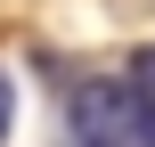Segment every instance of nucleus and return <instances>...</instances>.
Here are the masks:
<instances>
[{"instance_id": "nucleus-1", "label": "nucleus", "mask_w": 155, "mask_h": 147, "mask_svg": "<svg viewBox=\"0 0 155 147\" xmlns=\"http://www.w3.org/2000/svg\"><path fill=\"white\" fill-rule=\"evenodd\" d=\"M74 123L90 131V147H155V98L131 82H90L74 98Z\"/></svg>"}, {"instance_id": "nucleus-2", "label": "nucleus", "mask_w": 155, "mask_h": 147, "mask_svg": "<svg viewBox=\"0 0 155 147\" xmlns=\"http://www.w3.org/2000/svg\"><path fill=\"white\" fill-rule=\"evenodd\" d=\"M131 90H147V98H155V41L139 49V57H131Z\"/></svg>"}, {"instance_id": "nucleus-3", "label": "nucleus", "mask_w": 155, "mask_h": 147, "mask_svg": "<svg viewBox=\"0 0 155 147\" xmlns=\"http://www.w3.org/2000/svg\"><path fill=\"white\" fill-rule=\"evenodd\" d=\"M8 123H16V82L0 74V139H8Z\"/></svg>"}]
</instances>
